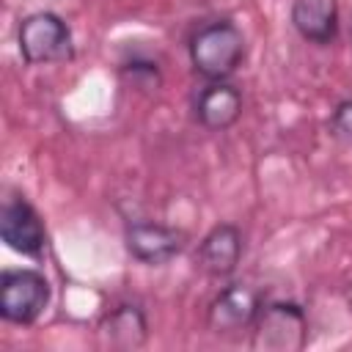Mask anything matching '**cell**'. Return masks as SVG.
<instances>
[{"label":"cell","instance_id":"1","mask_svg":"<svg viewBox=\"0 0 352 352\" xmlns=\"http://www.w3.org/2000/svg\"><path fill=\"white\" fill-rule=\"evenodd\" d=\"M245 58V36L231 19H214L195 30L190 38V63L209 80H228Z\"/></svg>","mask_w":352,"mask_h":352},{"label":"cell","instance_id":"2","mask_svg":"<svg viewBox=\"0 0 352 352\" xmlns=\"http://www.w3.org/2000/svg\"><path fill=\"white\" fill-rule=\"evenodd\" d=\"M16 44L19 52L28 63L41 66V63H63L74 58V38L72 28L52 11H36L28 14L19 22L16 30Z\"/></svg>","mask_w":352,"mask_h":352},{"label":"cell","instance_id":"3","mask_svg":"<svg viewBox=\"0 0 352 352\" xmlns=\"http://www.w3.org/2000/svg\"><path fill=\"white\" fill-rule=\"evenodd\" d=\"M50 294V280L38 270H6L0 275V316L11 324H33Z\"/></svg>","mask_w":352,"mask_h":352},{"label":"cell","instance_id":"4","mask_svg":"<svg viewBox=\"0 0 352 352\" xmlns=\"http://www.w3.org/2000/svg\"><path fill=\"white\" fill-rule=\"evenodd\" d=\"M305 344V314L297 302H267L253 322L256 349H302Z\"/></svg>","mask_w":352,"mask_h":352},{"label":"cell","instance_id":"5","mask_svg":"<svg viewBox=\"0 0 352 352\" xmlns=\"http://www.w3.org/2000/svg\"><path fill=\"white\" fill-rule=\"evenodd\" d=\"M0 236L14 253L30 256V258H38L44 253V245H47L44 223H41L38 212L22 195H11V198L3 201Z\"/></svg>","mask_w":352,"mask_h":352},{"label":"cell","instance_id":"6","mask_svg":"<svg viewBox=\"0 0 352 352\" xmlns=\"http://www.w3.org/2000/svg\"><path fill=\"white\" fill-rule=\"evenodd\" d=\"M126 250L143 264H165L184 250L187 234L162 223L138 220L126 226Z\"/></svg>","mask_w":352,"mask_h":352},{"label":"cell","instance_id":"7","mask_svg":"<svg viewBox=\"0 0 352 352\" xmlns=\"http://www.w3.org/2000/svg\"><path fill=\"white\" fill-rule=\"evenodd\" d=\"M258 311H261L258 292L248 283H231L212 300L206 319L214 333H236L253 327Z\"/></svg>","mask_w":352,"mask_h":352},{"label":"cell","instance_id":"8","mask_svg":"<svg viewBox=\"0 0 352 352\" xmlns=\"http://www.w3.org/2000/svg\"><path fill=\"white\" fill-rule=\"evenodd\" d=\"M242 256V234L236 226L231 223H220L214 226L198 245L195 250V261L198 267L212 275V278H226L236 270Z\"/></svg>","mask_w":352,"mask_h":352},{"label":"cell","instance_id":"9","mask_svg":"<svg viewBox=\"0 0 352 352\" xmlns=\"http://www.w3.org/2000/svg\"><path fill=\"white\" fill-rule=\"evenodd\" d=\"M292 25L305 41L327 47L338 33V0H294Z\"/></svg>","mask_w":352,"mask_h":352},{"label":"cell","instance_id":"10","mask_svg":"<svg viewBox=\"0 0 352 352\" xmlns=\"http://www.w3.org/2000/svg\"><path fill=\"white\" fill-rule=\"evenodd\" d=\"M242 116V94L226 80L209 82L195 96V118L206 129H228Z\"/></svg>","mask_w":352,"mask_h":352},{"label":"cell","instance_id":"11","mask_svg":"<svg viewBox=\"0 0 352 352\" xmlns=\"http://www.w3.org/2000/svg\"><path fill=\"white\" fill-rule=\"evenodd\" d=\"M102 330L116 346H140L146 341V316L138 305H118L104 316Z\"/></svg>","mask_w":352,"mask_h":352},{"label":"cell","instance_id":"12","mask_svg":"<svg viewBox=\"0 0 352 352\" xmlns=\"http://www.w3.org/2000/svg\"><path fill=\"white\" fill-rule=\"evenodd\" d=\"M121 74L129 77V80H132L135 85H140V88H157V85H160V69H157V63L148 60V58H138V55L126 58V60L121 63Z\"/></svg>","mask_w":352,"mask_h":352},{"label":"cell","instance_id":"13","mask_svg":"<svg viewBox=\"0 0 352 352\" xmlns=\"http://www.w3.org/2000/svg\"><path fill=\"white\" fill-rule=\"evenodd\" d=\"M330 132L352 146V99H344L330 116Z\"/></svg>","mask_w":352,"mask_h":352}]
</instances>
